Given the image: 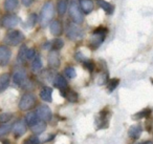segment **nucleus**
<instances>
[{"instance_id": "nucleus-22", "label": "nucleus", "mask_w": 153, "mask_h": 144, "mask_svg": "<svg viewBox=\"0 0 153 144\" xmlns=\"http://www.w3.org/2000/svg\"><path fill=\"white\" fill-rule=\"evenodd\" d=\"M38 121H39V118H38V116H37L36 112H28V114L26 115L25 122H26V124H27L28 126L32 127L33 125L36 124Z\"/></svg>"}, {"instance_id": "nucleus-14", "label": "nucleus", "mask_w": 153, "mask_h": 144, "mask_svg": "<svg viewBox=\"0 0 153 144\" xmlns=\"http://www.w3.org/2000/svg\"><path fill=\"white\" fill-rule=\"evenodd\" d=\"M49 30H51V33L53 36H60L62 34V24L60 22V20L51 21V26H49Z\"/></svg>"}, {"instance_id": "nucleus-30", "label": "nucleus", "mask_w": 153, "mask_h": 144, "mask_svg": "<svg viewBox=\"0 0 153 144\" xmlns=\"http://www.w3.org/2000/svg\"><path fill=\"white\" fill-rule=\"evenodd\" d=\"M64 74L66 75V77L69 79H74V77H76V70H74L72 66H68V68H66L65 70H64Z\"/></svg>"}, {"instance_id": "nucleus-36", "label": "nucleus", "mask_w": 153, "mask_h": 144, "mask_svg": "<svg viewBox=\"0 0 153 144\" xmlns=\"http://www.w3.org/2000/svg\"><path fill=\"white\" fill-rule=\"evenodd\" d=\"M39 143H40V140H39V138L30 137L24 144H39Z\"/></svg>"}, {"instance_id": "nucleus-27", "label": "nucleus", "mask_w": 153, "mask_h": 144, "mask_svg": "<svg viewBox=\"0 0 153 144\" xmlns=\"http://www.w3.org/2000/svg\"><path fill=\"white\" fill-rule=\"evenodd\" d=\"M37 21H38V16L36 15V14H30V16H28L27 20H26V28H33V26H35V24L37 23Z\"/></svg>"}, {"instance_id": "nucleus-34", "label": "nucleus", "mask_w": 153, "mask_h": 144, "mask_svg": "<svg viewBox=\"0 0 153 144\" xmlns=\"http://www.w3.org/2000/svg\"><path fill=\"white\" fill-rule=\"evenodd\" d=\"M36 56V52L34 49H27L26 52V60H33Z\"/></svg>"}, {"instance_id": "nucleus-20", "label": "nucleus", "mask_w": 153, "mask_h": 144, "mask_svg": "<svg viewBox=\"0 0 153 144\" xmlns=\"http://www.w3.org/2000/svg\"><path fill=\"white\" fill-rule=\"evenodd\" d=\"M10 80H11V77L9 74H2L0 75V93L3 92L10 84Z\"/></svg>"}, {"instance_id": "nucleus-21", "label": "nucleus", "mask_w": 153, "mask_h": 144, "mask_svg": "<svg viewBox=\"0 0 153 144\" xmlns=\"http://www.w3.org/2000/svg\"><path fill=\"white\" fill-rule=\"evenodd\" d=\"M107 120H108V118H107L106 112H101L100 115H99V116L97 117V119H96L97 126H98L99 128H103L104 126H106L104 123H106Z\"/></svg>"}, {"instance_id": "nucleus-40", "label": "nucleus", "mask_w": 153, "mask_h": 144, "mask_svg": "<svg viewBox=\"0 0 153 144\" xmlns=\"http://www.w3.org/2000/svg\"><path fill=\"white\" fill-rule=\"evenodd\" d=\"M4 143H5V144H7V141H4ZM9 144H10V143H9Z\"/></svg>"}, {"instance_id": "nucleus-11", "label": "nucleus", "mask_w": 153, "mask_h": 144, "mask_svg": "<svg viewBox=\"0 0 153 144\" xmlns=\"http://www.w3.org/2000/svg\"><path fill=\"white\" fill-rule=\"evenodd\" d=\"M13 81L17 85H23L26 82V73L23 70H19L14 74Z\"/></svg>"}, {"instance_id": "nucleus-6", "label": "nucleus", "mask_w": 153, "mask_h": 144, "mask_svg": "<svg viewBox=\"0 0 153 144\" xmlns=\"http://www.w3.org/2000/svg\"><path fill=\"white\" fill-rule=\"evenodd\" d=\"M36 114L38 116V118L42 121H48L51 120V108L48 107L47 105H40L38 106L36 110Z\"/></svg>"}, {"instance_id": "nucleus-15", "label": "nucleus", "mask_w": 153, "mask_h": 144, "mask_svg": "<svg viewBox=\"0 0 153 144\" xmlns=\"http://www.w3.org/2000/svg\"><path fill=\"white\" fill-rule=\"evenodd\" d=\"M61 95L63 96L64 98L68 100L69 102H76L78 101V94L76 92L71 91V89H61Z\"/></svg>"}, {"instance_id": "nucleus-12", "label": "nucleus", "mask_w": 153, "mask_h": 144, "mask_svg": "<svg viewBox=\"0 0 153 144\" xmlns=\"http://www.w3.org/2000/svg\"><path fill=\"white\" fill-rule=\"evenodd\" d=\"M48 65L53 68H57L60 65V56L57 51H53L48 55Z\"/></svg>"}, {"instance_id": "nucleus-1", "label": "nucleus", "mask_w": 153, "mask_h": 144, "mask_svg": "<svg viewBox=\"0 0 153 144\" xmlns=\"http://www.w3.org/2000/svg\"><path fill=\"white\" fill-rule=\"evenodd\" d=\"M53 17V5L51 2H46L43 5L40 14V23L42 26H45L51 21Z\"/></svg>"}, {"instance_id": "nucleus-33", "label": "nucleus", "mask_w": 153, "mask_h": 144, "mask_svg": "<svg viewBox=\"0 0 153 144\" xmlns=\"http://www.w3.org/2000/svg\"><path fill=\"white\" fill-rule=\"evenodd\" d=\"M150 112H151V110H149V108H147V110H142V112H137V114L134 116V118H145V117H147V116H149L150 115Z\"/></svg>"}, {"instance_id": "nucleus-8", "label": "nucleus", "mask_w": 153, "mask_h": 144, "mask_svg": "<svg viewBox=\"0 0 153 144\" xmlns=\"http://www.w3.org/2000/svg\"><path fill=\"white\" fill-rule=\"evenodd\" d=\"M18 22H19V19H18V17L15 15H7L1 19V24H2V26L5 28H15L18 24Z\"/></svg>"}, {"instance_id": "nucleus-25", "label": "nucleus", "mask_w": 153, "mask_h": 144, "mask_svg": "<svg viewBox=\"0 0 153 144\" xmlns=\"http://www.w3.org/2000/svg\"><path fill=\"white\" fill-rule=\"evenodd\" d=\"M19 0H4V9L7 12H12L17 8Z\"/></svg>"}, {"instance_id": "nucleus-32", "label": "nucleus", "mask_w": 153, "mask_h": 144, "mask_svg": "<svg viewBox=\"0 0 153 144\" xmlns=\"http://www.w3.org/2000/svg\"><path fill=\"white\" fill-rule=\"evenodd\" d=\"M12 127L10 126L9 124H3L0 126V136H4L7 135V133H9L10 130H11Z\"/></svg>"}, {"instance_id": "nucleus-38", "label": "nucleus", "mask_w": 153, "mask_h": 144, "mask_svg": "<svg viewBox=\"0 0 153 144\" xmlns=\"http://www.w3.org/2000/svg\"><path fill=\"white\" fill-rule=\"evenodd\" d=\"M21 1H22V3H23V5H25V7H30V5L33 3L34 0H21Z\"/></svg>"}, {"instance_id": "nucleus-39", "label": "nucleus", "mask_w": 153, "mask_h": 144, "mask_svg": "<svg viewBox=\"0 0 153 144\" xmlns=\"http://www.w3.org/2000/svg\"><path fill=\"white\" fill-rule=\"evenodd\" d=\"M137 144H152L151 141H145V142H140V143H137Z\"/></svg>"}, {"instance_id": "nucleus-17", "label": "nucleus", "mask_w": 153, "mask_h": 144, "mask_svg": "<svg viewBox=\"0 0 153 144\" xmlns=\"http://www.w3.org/2000/svg\"><path fill=\"white\" fill-rule=\"evenodd\" d=\"M142 126L140 124H135V125H132L131 127L129 128L128 130V135L132 138V139H137L140 135H142Z\"/></svg>"}, {"instance_id": "nucleus-29", "label": "nucleus", "mask_w": 153, "mask_h": 144, "mask_svg": "<svg viewBox=\"0 0 153 144\" xmlns=\"http://www.w3.org/2000/svg\"><path fill=\"white\" fill-rule=\"evenodd\" d=\"M64 45V42L62 39H55V40L51 42V49L53 50V51H59V50H61L62 47H63Z\"/></svg>"}, {"instance_id": "nucleus-31", "label": "nucleus", "mask_w": 153, "mask_h": 144, "mask_svg": "<svg viewBox=\"0 0 153 144\" xmlns=\"http://www.w3.org/2000/svg\"><path fill=\"white\" fill-rule=\"evenodd\" d=\"M119 83H120V80H119V79H117V78L110 80V82H109V84H108V91L109 92L114 91V89L117 88V85H119Z\"/></svg>"}, {"instance_id": "nucleus-7", "label": "nucleus", "mask_w": 153, "mask_h": 144, "mask_svg": "<svg viewBox=\"0 0 153 144\" xmlns=\"http://www.w3.org/2000/svg\"><path fill=\"white\" fill-rule=\"evenodd\" d=\"M67 37L71 40H78L83 37V31L78 26H69L67 28Z\"/></svg>"}, {"instance_id": "nucleus-4", "label": "nucleus", "mask_w": 153, "mask_h": 144, "mask_svg": "<svg viewBox=\"0 0 153 144\" xmlns=\"http://www.w3.org/2000/svg\"><path fill=\"white\" fill-rule=\"evenodd\" d=\"M36 103V98L33 94H25L22 96L19 102V108L21 110H28Z\"/></svg>"}, {"instance_id": "nucleus-5", "label": "nucleus", "mask_w": 153, "mask_h": 144, "mask_svg": "<svg viewBox=\"0 0 153 144\" xmlns=\"http://www.w3.org/2000/svg\"><path fill=\"white\" fill-rule=\"evenodd\" d=\"M104 39H105V30L99 28V30L94 31V35H92L91 39H90V44H91L92 47H98L104 41Z\"/></svg>"}, {"instance_id": "nucleus-37", "label": "nucleus", "mask_w": 153, "mask_h": 144, "mask_svg": "<svg viewBox=\"0 0 153 144\" xmlns=\"http://www.w3.org/2000/svg\"><path fill=\"white\" fill-rule=\"evenodd\" d=\"M84 66H85V68H87L88 70H90V72H92V70H94V62L89 61V60H87V61L84 62Z\"/></svg>"}, {"instance_id": "nucleus-13", "label": "nucleus", "mask_w": 153, "mask_h": 144, "mask_svg": "<svg viewBox=\"0 0 153 144\" xmlns=\"http://www.w3.org/2000/svg\"><path fill=\"white\" fill-rule=\"evenodd\" d=\"M53 84L55 87H58L60 89L67 88V81L65 80V78L62 75H56L53 80Z\"/></svg>"}, {"instance_id": "nucleus-26", "label": "nucleus", "mask_w": 153, "mask_h": 144, "mask_svg": "<svg viewBox=\"0 0 153 144\" xmlns=\"http://www.w3.org/2000/svg\"><path fill=\"white\" fill-rule=\"evenodd\" d=\"M32 68L34 72H38V70H40L42 68V61H41V58L38 55L35 56V58L33 59Z\"/></svg>"}, {"instance_id": "nucleus-35", "label": "nucleus", "mask_w": 153, "mask_h": 144, "mask_svg": "<svg viewBox=\"0 0 153 144\" xmlns=\"http://www.w3.org/2000/svg\"><path fill=\"white\" fill-rule=\"evenodd\" d=\"M12 118V115L11 114H2L0 115V122L5 123L7 121H10V119Z\"/></svg>"}, {"instance_id": "nucleus-2", "label": "nucleus", "mask_w": 153, "mask_h": 144, "mask_svg": "<svg viewBox=\"0 0 153 144\" xmlns=\"http://www.w3.org/2000/svg\"><path fill=\"white\" fill-rule=\"evenodd\" d=\"M23 40L24 35L20 31H11L5 35L4 39H3L5 44L12 45V46H16V45L20 44Z\"/></svg>"}, {"instance_id": "nucleus-9", "label": "nucleus", "mask_w": 153, "mask_h": 144, "mask_svg": "<svg viewBox=\"0 0 153 144\" xmlns=\"http://www.w3.org/2000/svg\"><path fill=\"white\" fill-rule=\"evenodd\" d=\"M12 56V52L10 51V49L4 45H1L0 46V65H7L10 62Z\"/></svg>"}, {"instance_id": "nucleus-19", "label": "nucleus", "mask_w": 153, "mask_h": 144, "mask_svg": "<svg viewBox=\"0 0 153 144\" xmlns=\"http://www.w3.org/2000/svg\"><path fill=\"white\" fill-rule=\"evenodd\" d=\"M67 8H68V0H58L57 10H58V14L60 16H63L66 13Z\"/></svg>"}, {"instance_id": "nucleus-3", "label": "nucleus", "mask_w": 153, "mask_h": 144, "mask_svg": "<svg viewBox=\"0 0 153 144\" xmlns=\"http://www.w3.org/2000/svg\"><path fill=\"white\" fill-rule=\"evenodd\" d=\"M69 16L70 18L72 19V21L76 24H80L83 22L84 17H83V14H82L81 10H80L79 5L78 3L76 2V0H74L71 3H70V7H69Z\"/></svg>"}, {"instance_id": "nucleus-28", "label": "nucleus", "mask_w": 153, "mask_h": 144, "mask_svg": "<svg viewBox=\"0 0 153 144\" xmlns=\"http://www.w3.org/2000/svg\"><path fill=\"white\" fill-rule=\"evenodd\" d=\"M26 52H27V47L25 45H22L20 47L19 53H18V61L21 62V63L26 60Z\"/></svg>"}, {"instance_id": "nucleus-18", "label": "nucleus", "mask_w": 153, "mask_h": 144, "mask_svg": "<svg viewBox=\"0 0 153 144\" xmlns=\"http://www.w3.org/2000/svg\"><path fill=\"white\" fill-rule=\"evenodd\" d=\"M51 94H53V89H51V87H44V88H42L40 92V98L45 102H51Z\"/></svg>"}, {"instance_id": "nucleus-24", "label": "nucleus", "mask_w": 153, "mask_h": 144, "mask_svg": "<svg viewBox=\"0 0 153 144\" xmlns=\"http://www.w3.org/2000/svg\"><path fill=\"white\" fill-rule=\"evenodd\" d=\"M46 128V123L45 121H38L35 125L32 126V131L34 134H41Z\"/></svg>"}, {"instance_id": "nucleus-16", "label": "nucleus", "mask_w": 153, "mask_h": 144, "mask_svg": "<svg viewBox=\"0 0 153 144\" xmlns=\"http://www.w3.org/2000/svg\"><path fill=\"white\" fill-rule=\"evenodd\" d=\"M80 9L85 14H89L94 10V2L91 0H80Z\"/></svg>"}, {"instance_id": "nucleus-10", "label": "nucleus", "mask_w": 153, "mask_h": 144, "mask_svg": "<svg viewBox=\"0 0 153 144\" xmlns=\"http://www.w3.org/2000/svg\"><path fill=\"white\" fill-rule=\"evenodd\" d=\"M12 130H13L15 137H21L25 134L26 131V125L24 123V121H18L12 127Z\"/></svg>"}, {"instance_id": "nucleus-23", "label": "nucleus", "mask_w": 153, "mask_h": 144, "mask_svg": "<svg viewBox=\"0 0 153 144\" xmlns=\"http://www.w3.org/2000/svg\"><path fill=\"white\" fill-rule=\"evenodd\" d=\"M98 4H99V7L102 10H104L108 15L113 13V7L109 2L105 1V0H98Z\"/></svg>"}]
</instances>
